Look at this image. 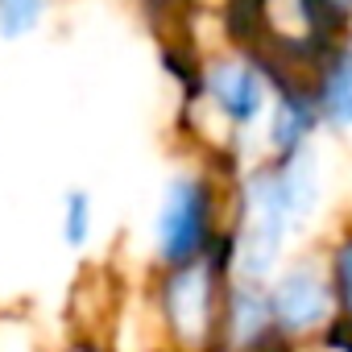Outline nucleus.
<instances>
[{
  "label": "nucleus",
  "mask_w": 352,
  "mask_h": 352,
  "mask_svg": "<svg viewBox=\"0 0 352 352\" xmlns=\"http://www.w3.org/2000/svg\"><path fill=\"white\" fill-rule=\"evenodd\" d=\"M50 9V0H0V38L17 42L30 38Z\"/></svg>",
  "instance_id": "nucleus-10"
},
{
  "label": "nucleus",
  "mask_w": 352,
  "mask_h": 352,
  "mask_svg": "<svg viewBox=\"0 0 352 352\" xmlns=\"http://www.w3.org/2000/svg\"><path fill=\"white\" fill-rule=\"evenodd\" d=\"M311 129H315L311 104L298 100V96H290V100H282V104L274 108V116H270V145L290 157L294 149L307 145V133H311Z\"/></svg>",
  "instance_id": "nucleus-7"
},
{
  "label": "nucleus",
  "mask_w": 352,
  "mask_h": 352,
  "mask_svg": "<svg viewBox=\"0 0 352 352\" xmlns=\"http://www.w3.org/2000/svg\"><path fill=\"white\" fill-rule=\"evenodd\" d=\"M274 323V302L257 290V282H241L232 290V311H228V327L236 344H253L270 331Z\"/></svg>",
  "instance_id": "nucleus-6"
},
{
  "label": "nucleus",
  "mask_w": 352,
  "mask_h": 352,
  "mask_svg": "<svg viewBox=\"0 0 352 352\" xmlns=\"http://www.w3.org/2000/svg\"><path fill=\"white\" fill-rule=\"evenodd\" d=\"M323 108L336 124H352V54H340L323 83Z\"/></svg>",
  "instance_id": "nucleus-9"
},
{
  "label": "nucleus",
  "mask_w": 352,
  "mask_h": 352,
  "mask_svg": "<svg viewBox=\"0 0 352 352\" xmlns=\"http://www.w3.org/2000/svg\"><path fill=\"white\" fill-rule=\"evenodd\" d=\"M67 249H87L96 236V195L87 187H71L63 195V220H58Z\"/></svg>",
  "instance_id": "nucleus-8"
},
{
  "label": "nucleus",
  "mask_w": 352,
  "mask_h": 352,
  "mask_svg": "<svg viewBox=\"0 0 352 352\" xmlns=\"http://www.w3.org/2000/svg\"><path fill=\"white\" fill-rule=\"evenodd\" d=\"M162 315L170 331L179 336L187 348H195L208 327H212V270L204 261L170 270L162 282Z\"/></svg>",
  "instance_id": "nucleus-2"
},
{
  "label": "nucleus",
  "mask_w": 352,
  "mask_h": 352,
  "mask_svg": "<svg viewBox=\"0 0 352 352\" xmlns=\"http://www.w3.org/2000/svg\"><path fill=\"white\" fill-rule=\"evenodd\" d=\"M212 236V187L195 174H179L170 179L153 216V249L157 257L179 270L204 257Z\"/></svg>",
  "instance_id": "nucleus-1"
},
{
  "label": "nucleus",
  "mask_w": 352,
  "mask_h": 352,
  "mask_svg": "<svg viewBox=\"0 0 352 352\" xmlns=\"http://www.w3.org/2000/svg\"><path fill=\"white\" fill-rule=\"evenodd\" d=\"M336 290H340V298L352 307V241L340 245V253H336Z\"/></svg>",
  "instance_id": "nucleus-11"
},
{
  "label": "nucleus",
  "mask_w": 352,
  "mask_h": 352,
  "mask_svg": "<svg viewBox=\"0 0 352 352\" xmlns=\"http://www.w3.org/2000/svg\"><path fill=\"white\" fill-rule=\"evenodd\" d=\"M274 323L286 327V331H307L315 323L327 319V307H331V294H327V282L315 265H294L278 278L274 286Z\"/></svg>",
  "instance_id": "nucleus-3"
},
{
  "label": "nucleus",
  "mask_w": 352,
  "mask_h": 352,
  "mask_svg": "<svg viewBox=\"0 0 352 352\" xmlns=\"http://www.w3.org/2000/svg\"><path fill=\"white\" fill-rule=\"evenodd\" d=\"M212 104L224 112V120L232 124H253L265 108V87H261V75L245 63H216L204 79Z\"/></svg>",
  "instance_id": "nucleus-4"
},
{
  "label": "nucleus",
  "mask_w": 352,
  "mask_h": 352,
  "mask_svg": "<svg viewBox=\"0 0 352 352\" xmlns=\"http://www.w3.org/2000/svg\"><path fill=\"white\" fill-rule=\"evenodd\" d=\"M278 174H282V191L290 204V220H307L319 204V157H315V149L311 145L294 149Z\"/></svg>",
  "instance_id": "nucleus-5"
}]
</instances>
